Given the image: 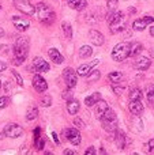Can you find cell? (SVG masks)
Returning a JSON list of instances; mask_svg holds the SVG:
<instances>
[{"label": "cell", "instance_id": "obj_1", "mask_svg": "<svg viewBox=\"0 0 154 155\" xmlns=\"http://www.w3.org/2000/svg\"><path fill=\"white\" fill-rule=\"evenodd\" d=\"M29 38L26 37H19L16 38L15 44H14V63L16 65H21L25 60L27 59L29 54Z\"/></svg>", "mask_w": 154, "mask_h": 155}, {"label": "cell", "instance_id": "obj_2", "mask_svg": "<svg viewBox=\"0 0 154 155\" xmlns=\"http://www.w3.org/2000/svg\"><path fill=\"white\" fill-rule=\"evenodd\" d=\"M106 22L109 25V29H111L112 34H117V33L123 31L126 29V23H127V19H126L124 12L122 11H115V12L106 14Z\"/></svg>", "mask_w": 154, "mask_h": 155}, {"label": "cell", "instance_id": "obj_3", "mask_svg": "<svg viewBox=\"0 0 154 155\" xmlns=\"http://www.w3.org/2000/svg\"><path fill=\"white\" fill-rule=\"evenodd\" d=\"M35 15H37L38 21L44 25H52L56 19V14L52 10V7L48 4V3H38L35 5Z\"/></svg>", "mask_w": 154, "mask_h": 155}, {"label": "cell", "instance_id": "obj_4", "mask_svg": "<svg viewBox=\"0 0 154 155\" xmlns=\"http://www.w3.org/2000/svg\"><path fill=\"white\" fill-rule=\"evenodd\" d=\"M101 124H102L104 131L109 132V134L116 132L117 127H119V120H117L116 113H115L112 109H108L106 113L104 114V117L101 118Z\"/></svg>", "mask_w": 154, "mask_h": 155}, {"label": "cell", "instance_id": "obj_5", "mask_svg": "<svg viewBox=\"0 0 154 155\" xmlns=\"http://www.w3.org/2000/svg\"><path fill=\"white\" fill-rule=\"evenodd\" d=\"M131 42H120L112 51V59L115 61H124L127 57H130Z\"/></svg>", "mask_w": 154, "mask_h": 155}, {"label": "cell", "instance_id": "obj_6", "mask_svg": "<svg viewBox=\"0 0 154 155\" xmlns=\"http://www.w3.org/2000/svg\"><path fill=\"white\" fill-rule=\"evenodd\" d=\"M14 5H15L16 10L21 11L25 15H35V5H33L30 0H14Z\"/></svg>", "mask_w": 154, "mask_h": 155}, {"label": "cell", "instance_id": "obj_7", "mask_svg": "<svg viewBox=\"0 0 154 155\" xmlns=\"http://www.w3.org/2000/svg\"><path fill=\"white\" fill-rule=\"evenodd\" d=\"M63 136L64 139H67L71 144L74 146H79L82 142V136H81V132L78 131L76 128H65L63 129Z\"/></svg>", "mask_w": 154, "mask_h": 155}, {"label": "cell", "instance_id": "obj_8", "mask_svg": "<svg viewBox=\"0 0 154 155\" xmlns=\"http://www.w3.org/2000/svg\"><path fill=\"white\" fill-rule=\"evenodd\" d=\"M63 78H64V80H65V86H67L70 90L75 87L76 83H78V72L74 71L72 68H65V70L63 71Z\"/></svg>", "mask_w": 154, "mask_h": 155}, {"label": "cell", "instance_id": "obj_9", "mask_svg": "<svg viewBox=\"0 0 154 155\" xmlns=\"http://www.w3.org/2000/svg\"><path fill=\"white\" fill-rule=\"evenodd\" d=\"M3 134H4L7 137L16 139V137H19L22 134H23V129H22V127L18 125V124L11 123V124H7V125L4 127V131H3Z\"/></svg>", "mask_w": 154, "mask_h": 155}, {"label": "cell", "instance_id": "obj_10", "mask_svg": "<svg viewBox=\"0 0 154 155\" xmlns=\"http://www.w3.org/2000/svg\"><path fill=\"white\" fill-rule=\"evenodd\" d=\"M149 23H154V18L153 16H143V18L135 19L132 23V27H134V30H136V31H143Z\"/></svg>", "mask_w": 154, "mask_h": 155}, {"label": "cell", "instance_id": "obj_11", "mask_svg": "<svg viewBox=\"0 0 154 155\" xmlns=\"http://www.w3.org/2000/svg\"><path fill=\"white\" fill-rule=\"evenodd\" d=\"M33 87L38 91V93H45L48 90V83L41 75H34L33 76Z\"/></svg>", "mask_w": 154, "mask_h": 155}, {"label": "cell", "instance_id": "obj_12", "mask_svg": "<svg viewBox=\"0 0 154 155\" xmlns=\"http://www.w3.org/2000/svg\"><path fill=\"white\" fill-rule=\"evenodd\" d=\"M33 68H34L37 72H48L49 71V64L42 59V57H34L33 59Z\"/></svg>", "mask_w": 154, "mask_h": 155}, {"label": "cell", "instance_id": "obj_13", "mask_svg": "<svg viewBox=\"0 0 154 155\" xmlns=\"http://www.w3.org/2000/svg\"><path fill=\"white\" fill-rule=\"evenodd\" d=\"M89 38H90V41L97 46H101L104 42H105V37H104V34L101 31H98V30H95V29H92L89 31Z\"/></svg>", "mask_w": 154, "mask_h": 155}, {"label": "cell", "instance_id": "obj_14", "mask_svg": "<svg viewBox=\"0 0 154 155\" xmlns=\"http://www.w3.org/2000/svg\"><path fill=\"white\" fill-rule=\"evenodd\" d=\"M12 25L18 31H26L30 26V22L25 18H21V16H12Z\"/></svg>", "mask_w": 154, "mask_h": 155}, {"label": "cell", "instance_id": "obj_15", "mask_svg": "<svg viewBox=\"0 0 154 155\" xmlns=\"http://www.w3.org/2000/svg\"><path fill=\"white\" fill-rule=\"evenodd\" d=\"M98 63H100V60H93L92 63L82 64V65H79V67H78V71H76V72H78L79 76H87L93 71V68L98 64Z\"/></svg>", "mask_w": 154, "mask_h": 155}, {"label": "cell", "instance_id": "obj_16", "mask_svg": "<svg viewBox=\"0 0 154 155\" xmlns=\"http://www.w3.org/2000/svg\"><path fill=\"white\" fill-rule=\"evenodd\" d=\"M128 109L132 113L134 116H141L143 113V104H142L141 99H135V101H131L130 99V105H128Z\"/></svg>", "mask_w": 154, "mask_h": 155}, {"label": "cell", "instance_id": "obj_17", "mask_svg": "<svg viewBox=\"0 0 154 155\" xmlns=\"http://www.w3.org/2000/svg\"><path fill=\"white\" fill-rule=\"evenodd\" d=\"M126 143H127V139H126L124 132L120 131V129H116V132H115V144H116V147L119 150H124Z\"/></svg>", "mask_w": 154, "mask_h": 155}, {"label": "cell", "instance_id": "obj_18", "mask_svg": "<svg viewBox=\"0 0 154 155\" xmlns=\"http://www.w3.org/2000/svg\"><path fill=\"white\" fill-rule=\"evenodd\" d=\"M109 109V106H108V104H106L105 101H102V99H100V101L95 104V117L97 118H102L104 117V114L106 113V110Z\"/></svg>", "mask_w": 154, "mask_h": 155}, {"label": "cell", "instance_id": "obj_19", "mask_svg": "<svg viewBox=\"0 0 154 155\" xmlns=\"http://www.w3.org/2000/svg\"><path fill=\"white\" fill-rule=\"evenodd\" d=\"M68 4V7L72 8L76 11H83L87 7V2L86 0H65Z\"/></svg>", "mask_w": 154, "mask_h": 155}, {"label": "cell", "instance_id": "obj_20", "mask_svg": "<svg viewBox=\"0 0 154 155\" xmlns=\"http://www.w3.org/2000/svg\"><path fill=\"white\" fill-rule=\"evenodd\" d=\"M48 54H49V57H51L52 61H55L56 64H62V63L64 61V57L62 56V53H60L56 48H51V49H49Z\"/></svg>", "mask_w": 154, "mask_h": 155}, {"label": "cell", "instance_id": "obj_21", "mask_svg": "<svg viewBox=\"0 0 154 155\" xmlns=\"http://www.w3.org/2000/svg\"><path fill=\"white\" fill-rule=\"evenodd\" d=\"M150 64H152V61H150L147 57H141V59L136 60L135 68L136 70H139V71H146V70H149Z\"/></svg>", "mask_w": 154, "mask_h": 155}, {"label": "cell", "instance_id": "obj_22", "mask_svg": "<svg viewBox=\"0 0 154 155\" xmlns=\"http://www.w3.org/2000/svg\"><path fill=\"white\" fill-rule=\"evenodd\" d=\"M81 109V104H79L78 99H70L67 104V110L70 114H76Z\"/></svg>", "mask_w": 154, "mask_h": 155}, {"label": "cell", "instance_id": "obj_23", "mask_svg": "<svg viewBox=\"0 0 154 155\" xmlns=\"http://www.w3.org/2000/svg\"><path fill=\"white\" fill-rule=\"evenodd\" d=\"M101 99V94L100 93H93L92 95H89V97H86V98H85V105H86V106H94L95 104H97L98 101H100Z\"/></svg>", "mask_w": 154, "mask_h": 155}, {"label": "cell", "instance_id": "obj_24", "mask_svg": "<svg viewBox=\"0 0 154 155\" xmlns=\"http://www.w3.org/2000/svg\"><path fill=\"white\" fill-rule=\"evenodd\" d=\"M142 51H143V45L141 42H131V51H130L131 57H135L138 54H141Z\"/></svg>", "mask_w": 154, "mask_h": 155}, {"label": "cell", "instance_id": "obj_25", "mask_svg": "<svg viewBox=\"0 0 154 155\" xmlns=\"http://www.w3.org/2000/svg\"><path fill=\"white\" fill-rule=\"evenodd\" d=\"M93 54V48L89 45H83L81 49H79V57L81 59H87Z\"/></svg>", "mask_w": 154, "mask_h": 155}, {"label": "cell", "instance_id": "obj_26", "mask_svg": "<svg viewBox=\"0 0 154 155\" xmlns=\"http://www.w3.org/2000/svg\"><path fill=\"white\" fill-rule=\"evenodd\" d=\"M37 116H38V109L35 106H30L29 109H27V112H26V120L27 121L35 120V118H37Z\"/></svg>", "mask_w": 154, "mask_h": 155}, {"label": "cell", "instance_id": "obj_27", "mask_svg": "<svg viewBox=\"0 0 154 155\" xmlns=\"http://www.w3.org/2000/svg\"><path fill=\"white\" fill-rule=\"evenodd\" d=\"M62 29H63V33H64L65 38H67V40H71V38H72V27H71V25L68 23V22H63Z\"/></svg>", "mask_w": 154, "mask_h": 155}, {"label": "cell", "instance_id": "obj_28", "mask_svg": "<svg viewBox=\"0 0 154 155\" xmlns=\"http://www.w3.org/2000/svg\"><path fill=\"white\" fill-rule=\"evenodd\" d=\"M130 99L135 101V99H142V90L139 87H132L130 90Z\"/></svg>", "mask_w": 154, "mask_h": 155}, {"label": "cell", "instance_id": "obj_29", "mask_svg": "<svg viewBox=\"0 0 154 155\" xmlns=\"http://www.w3.org/2000/svg\"><path fill=\"white\" fill-rule=\"evenodd\" d=\"M108 78L112 83H120V80L123 79V74L119 72V71H113V72L109 74Z\"/></svg>", "mask_w": 154, "mask_h": 155}, {"label": "cell", "instance_id": "obj_30", "mask_svg": "<svg viewBox=\"0 0 154 155\" xmlns=\"http://www.w3.org/2000/svg\"><path fill=\"white\" fill-rule=\"evenodd\" d=\"M100 76H101V72H100V71L94 70V71H92V72L87 75V82H95V80L100 79Z\"/></svg>", "mask_w": 154, "mask_h": 155}, {"label": "cell", "instance_id": "obj_31", "mask_svg": "<svg viewBox=\"0 0 154 155\" xmlns=\"http://www.w3.org/2000/svg\"><path fill=\"white\" fill-rule=\"evenodd\" d=\"M34 147L37 148L38 151H41L44 147H45V137L44 136H40L37 140H34Z\"/></svg>", "mask_w": 154, "mask_h": 155}, {"label": "cell", "instance_id": "obj_32", "mask_svg": "<svg viewBox=\"0 0 154 155\" xmlns=\"http://www.w3.org/2000/svg\"><path fill=\"white\" fill-rule=\"evenodd\" d=\"M117 2H119V0H108V2H106V7H108V14L115 12V11H116Z\"/></svg>", "mask_w": 154, "mask_h": 155}, {"label": "cell", "instance_id": "obj_33", "mask_svg": "<svg viewBox=\"0 0 154 155\" xmlns=\"http://www.w3.org/2000/svg\"><path fill=\"white\" fill-rule=\"evenodd\" d=\"M112 90H113V93L116 94V95H122L123 91H124V86L119 84V83H113V86H112Z\"/></svg>", "mask_w": 154, "mask_h": 155}, {"label": "cell", "instance_id": "obj_34", "mask_svg": "<svg viewBox=\"0 0 154 155\" xmlns=\"http://www.w3.org/2000/svg\"><path fill=\"white\" fill-rule=\"evenodd\" d=\"M41 104H42V106H45V107H49L52 105V97L51 95H44L42 98H41Z\"/></svg>", "mask_w": 154, "mask_h": 155}, {"label": "cell", "instance_id": "obj_35", "mask_svg": "<svg viewBox=\"0 0 154 155\" xmlns=\"http://www.w3.org/2000/svg\"><path fill=\"white\" fill-rule=\"evenodd\" d=\"M10 104V98L8 97H0V109H4Z\"/></svg>", "mask_w": 154, "mask_h": 155}, {"label": "cell", "instance_id": "obj_36", "mask_svg": "<svg viewBox=\"0 0 154 155\" xmlns=\"http://www.w3.org/2000/svg\"><path fill=\"white\" fill-rule=\"evenodd\" d=\"M11 72H12V75H14V78H15V80H16V83H18L19 86H23V79H22V76L19 75L18 72H16L15 70H12L11 71Z\"/></svg>", "mask_w": 154, "mask_h": 155}, {"label": "cell", "instance_id": "obj_37", "mask_svg": "<svg viewBox=\"0 0 154 155\" xmlns=\"http://www.w3.org/2000/svg\"><path fill=\"white\" fill-rule=\"evenodd\" d=\"M147 101L152 106H154V88H150L149 93H147Z\"/></svg>", "mask_w": 154, "mask_h": 155}, {"label": "cell", "instance_id": "obj_38", "mask_svg": "<svg viewBox=\"0 0 154 155\" xmlns=\"http://www.w3.org/2000/svg\"><path fill=\"white\" fill-rule=\"evenodd\" d=\"M74 124H75L76 127H79V128H83V127H85V123H83V121H82L79 117H76L75 120H74Z\"/></svg>", "mask_w": 154, "mask_h": 155}, {"label": "cell", "instance_id": "obj_39", "mask_svg": "<svg viewBox=\"0 0 154 155\" xmlns=\"http://www.w3.org/2000/svg\"><path fill=\"white\" fill-rule=\"evenodd\" d=\"M94 154H97V151H95V148L93 147V146H92V147H89L86 151H85V155H94Z\"/></svg>", "mask_w": 154, "mask_h": 155}, {"label": "cell", "instance_id": "obj_40", "mask_svg": "<svg viewBox=\"0 0 154 155\" xmlns=\"http://www.w3.org/2000/svg\"><path fill=\"white\" fill-rule=\"evenodd\" d=\"M63 98H67V99H72V94H71L70 93V91H67V93H65V91H64V93H63Z\"/></svg>", "mask_w": 154, "mask_h": 155}, {"label": "cell", "instance_id": "obj_41", "mask_svg": "<svg viewBox=\"0 0 154 155\" xmlns=\"http://www.w3.org/2000/svg\"><path fill=\"white\" fill-rule=\"evenodd\" d=\"M147 146H149V151H150V153H153V151H154V139L149 140V144H147Z\"/></svg>", "mask_w": 154, "mask_h": 155}, {"label": "cell", "instance_id": "obj_42", "mask_svg": "<svg viewBox=\"0 0 154 155\" xmlns=\"http://www.w3.org/2000/svg\"><path fill=\"white\" fill-rule=\"evenodd\" d=\"M5 68H7V64H5L4 61H0V72H3Z\"/></svg>", "mask_w": 154, "mask_h": 155}, {"label": "cell", "instance_id": "obj_43", "mask_svg": "<svg viewBox=\"0 0 154 155\" xmlns=\"http://www.w3.org/2000/svg\"><path fill=\"white\" fill-rule=\"evenodd\" d=\"M7 49H8V46H7V45L0 46V53H7Z\"/></svg>", "mask_w": 154, "mask_h": 155}, {"label": "cell", "instance_id": "obj_44", "mask_svg": "<svg viewBox=\"0 0 154 155\" xmlns=\"http://www.w3.org/2000/svg\"><path fill=\"white\" fill-rule=\"evenodd\" d=\"M52 137H53V140H55V143H56V144H59V139H57V135L55 134V132H52Z\"/></svg>", "mask_w": 154, "mask_h": 155}, {"label": "cell", "instance_id": "obj_45", "mask_svg": "<svg viewBox=\"0 0 154 155\" xmlns=\"http://www.w3.org/2000/svg\"><path fill=\"white\" fill-rule=\"evenodd\" d=\"M63 154H68V155H75V153H74V151H71V150H64L63 151Z\"/></svg>", "mask_w": 154, "mask_h": 155}, {"label": "cell", "instance_id": "obj_46", "mask_svg": "<svg viewBox=\"0 0 154 155\" xmlns=\"http://www.w3.org/2000/svg\"><path fill=\"white\" fill-rule=\"evenodd\" d=\"M4 34H5V33H4V29H2V27H0V38L4 37Z\"/></svg>", "mask_w": 154, "mask_h": 155}, {"label": "cell", "instance_id": "obj_47", "mask_svg": "<svg viewBox=\"0 0 154 155\" xmlns=\"http://www.w3.org/2000/svg\"><path fill=\"white\" fill-rule=\"evenodd\" d=\"M150 35H152V37H154V26L150 27Z\"/></svg>", "mask_w": 154, "mask_h": 155}, {"label": "cell", "instance_id": "obj_48", "mask_svg": "<svg viewBox=\"0 0 154 155\" xmlns=\"http://www.w3.org/2000/svg\"><path fill=\"white\" fill-rule=\"evenodd\" d=\"M135 8H130V14H134V12H135Z\"/></svg>", "mask_w": 154, "mask_h": 155}, {"label": "cell", "instance_id": "obj_49", "mask_svg": "<svg viewBox=\"0 0 154 155\" xmlns=\"http://www.w3.org/2000/svg\"><path fill=\"white\" fill-rule=\"evenodd\" d=\"M150 54H152V56L154 57V52H153V51H152V52H150Z\"/></svg>", "mask_w": 154, "mask_h": 155}, {"label": "cell", "instance_id": "obj_50", "mask_svg": "<svg viewBox=\"0 0 154 155\" xmlns=\"http://www.w3.org/2000/svg\"><path fill=\"white\" fill-rule=\"evenodd\" d=\"M0 88H2V80H0Z\"/></svg>", "mask_w": 154, "mask_h": 155}, {"label": "cell", "instance_id": "obj_51", "mask_svg": "<svg viewBox=\"0 0 154 155\" xmlns=\"http://www.w3.org/2000/svg\"><path fill=\"white\" fill-rule=\"evenodd\" d=\"M0 10H2V5H0Z\"/></svg>", "mask_w": 154, "mask_h": 155}, {"label": "cell", "instance_id": "obj_52", "mask_svg": "<svg viewBox=\"0 0 154 155\" xmlns=\"http://www.w3.org/2000/svg\"><path fill=\"white\" fill-rule=\"evenodd\" d=\"M153 88H154V86H153Z\"/></svg>", "mask_w": 154, "mask_h": 155}]
</instances>
